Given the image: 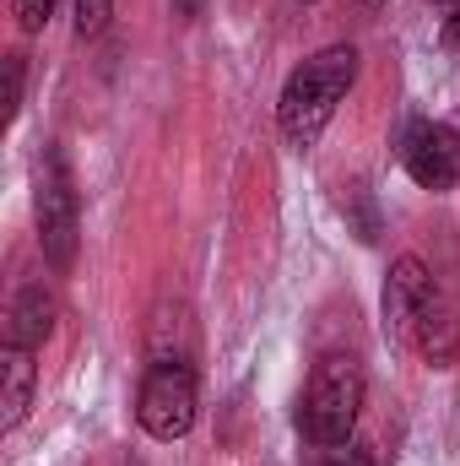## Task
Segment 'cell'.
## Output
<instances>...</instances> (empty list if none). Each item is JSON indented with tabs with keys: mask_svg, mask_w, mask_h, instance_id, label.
Masks as SVG:
<instances>
[{
	"mask_svg": "<svg viewBox=\"0 0 460 466\" xmlns=\"http://www.w3.org/2000/svg\"><path fill=\"white\" fill-rule=\"evenodd\" d=\"M352 82H357V49L352 44H331L315 60H304L287 76L282 104H276V125H282L287 147L309 152L325 136V125L336 119V104L352 93Z\"/></svg>",
	"mask_w": 460,
	"mask_h": 466,
	"instance_id": "cell-1",
	"label": "cell"
},
{
	"mask_svg": "<svg viewBox=\"0 0 460 466\" xmlns=\"http://www.w3.org/2000/svg\"><path fill=\"white\" fill-rule=\"evenodd\" d=\"M434 271L417 260V255H401L395 266H390V277H385V337L390 342H412V326H417V315H423V304L434 299Z\"/></svg>",
	"mask_w": 460,
	"mask_h": 466,
	"instance_id": "cell-6",
	"label": "cell"
},
{
	"mask_svg": "<svg viewBox=\"0 0 460 466\" xmlns=\"http://www.w3.org/2000/svg\"><path fill=\"white\" fill-rule=\"evenodd\" d=\"M357 412H363V363L346 358V352H325L304 385V401H298V434L315 445H336L352 440L357 429Z\"/></svg>",
	"mask_w": 460,
	"mask_h": 466,
	"instance_id": "cell-2",
	"label": "cell"
},
{
	"mask_svg": "<svg viewBox=\"0 0 460 466\" xmlns=\"http://www.w3.org/2000/svg\"><path fill=\"white\" fill-rule=\"evenodd\" d=\"M309 466H374V456L357 440H336V445H315V461Z\"/></svg>",
	"mask_w": 460,
	"mask_h": 466,
	"instance_id": "cell-10",
	"label": "cell"
},
{
	"mask_svg": "<svg viewBox=\"0 0 460 466\" xmlns=\"http://www.w3.org/2000/svg\"><path fill=\"white\" fill-rule=\"evenodd\" d=\"M195 5H201V0H179V11H185V16H190V11H195Z\"/></svg>",
	"mask_w": 460,
	"mask_h": 466,
	"instance_id": "cell-16",
	"label": "cell"
},
{
	"mask_svg": "<svg viewBox=\"0 0 460 466\" xmlns=\"http://www.w3.org/2000/svg\"><path fill=\"white\" fill-rule=\"evenodd\" d=\"M357 5H363V11H379V5H390V0H357Z\"/></svg>",
	"mask_w": 460,
	"mask_h": 466,
	"instance_id": "cell-15",
	"label": "cell"
},
{
	"mask_svg": "<svg viewBox=\"0 0 460 466\" xmlns=\"http://www.w3.org/2000/svg\"><path fill=\"white\" fill-rule=\"evenodd\" d=\"M55 5H60V0H11V11H16V22H22V33H38V27L55 16Z\"/></svg>",
	"mask_w": 460,
	"mask_h": 466,
	"instance_id": "cell-13",
	"label": "cell"
},
{
	"mask_svg": "<svg viewBox=\"0 0 460 466\" xmlns=\"http://www.w3.org/2000/svg\"><path fill=\"white\" fill-rule=\"evenodd\" d=\"M201 412V385L190 358H152V369L141 374V396H135V423L152 440H185L195 429Z\"/></svg>",
	"mask_w": 460,
	"mask_h": 466,
	"instance_id": "cell-4",
	"label": "cell"
},
{
	"mask_svg": "<svg viewBox=\"0 0 460 466\" xmlns=\"http://www.w3.org/2000/svg\"><path fill=\"white\" fill-rule=\"evenodd\" d=\"M33 380H38L33 352L5 348V390H0V429H5V434L27 418V407H33Z\"/></svg>",
	"mask_w": 460,
	"mask_h": 466,
	"instance_id": "cell-9",
	"label": "cell"
},
{
	"mask_svg": "<svg viewBox=\"0 0 460 466\" xmlns=\"http://www.w3.org/2000/svg\"><path fill=\"white\" fill-rule=\"evenodd\" d=\"M439 5H450V0H439Z\"/></svg>",
	"mask_w": 460,
	"mask_h": 466,
	"instance_id": "cell-17",
	"label": "cell"
},
{
	"mask_svg": "<svg viewBox=\"0 0 460 466\" xmlns=\"http://www.w3.org/2000/svg\"><path fill=\"white\" fill-rule=\"evenodd\" d=\"M115 16V0H76V38H98Z\"/></svg>",
	"mask_w": 460,
	"mask_h": 466,
	"instance_id": "cell-11",
	"label": "cell"
},
{
	"mask_svg": "<svg viewBox=\"0 0 460 466\" xmlns=\"http://www.w3.org/2000/svg\"><path fill=\"white\" fill-rule=\"evenodd\" d=\"M439 38H445L450 55H460V0H450V11H445V22H439Z\"/></svg>",
	"mask_w": 460,
	"mask_h": 466,
	"instance_id": "cell-14",
	"label": "cell"
},
{
	"mask_svg": "<svg viewBox=\"0 0 460 466\" xmlns=\"http://www.w3.org/2000/svg\"><path fill=\"white\" fill-rule=\"evenodd\" d=\"M406 348H417L423 363H434V369H450L460 358V320H455V309H450V299H445L439 288H434V299L423 304V315H417Z\"/></svg>",
	"mask_w": 460,
	"mask_h": 466,
	"instance_id": "cell-7",
	"label": "cell"
},
{
	"mask_svg": "<svg viewBox=\"0 0 460 466\" xmlns=\"http://www.w3.org/2000/svg\"><path fill=\"white\" fill-rule=\"evenodd\" d=\"M22 76H27V60L22 55H5V125L22 109Z\"/></svg>",
	"mask_w": 460,
	"mask_h": 466,
	"instance_id": "cell-12",
	"label": "cell"
},
{
	"mask_svg": "<svg viewBox=\"0 0 460 466\" xmlns=\"http://www.w3.org/2000/svg\"><path fill=\"white\" fill-rule=\"evenodd\" d=\"M401 163L423 190H450L460 179V136L450 125L412 119L406 136H401Z\"/></svg>",
	"mask_w": 460,
	"mask_h": 466,
	"instance_id": "cell-5",
	"label": "cell"
},
{
	"mask_svg": "<svg viewBox=\"0 0 460 466\" xmlns=\"http://www.w3.org/2000/svg\"><path fill=\"white\" fill-rule=\"evenodd\" d=\"M33 218H38V244L55 271H71L76 238H82V207H76V179L65 168L60 147L38 152V185H33Z\"/></svg>",
	"mask_w": 460,
	"mask_h": 466,
	"instance_id": "cell-3",
	"label": "cell"
},
{
	"mask_svg": "<svg viewBox=\"0 0 460 466\" xmlns=\"http://www.w3.org/2000/svg\"><path fill=\"white\" fill-rule=\"evenodd\" d=\"M55 331V299L33 282L11 299V315H5V348H22V352H38L44 337Z\"/></svg>",
	"mask_w": 460,
	"mask_h": 466,
	"instance_id": "cell-8",
	"label": "cell"
}]
</instances>
